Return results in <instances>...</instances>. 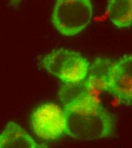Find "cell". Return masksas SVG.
Instances as JSON below:
<instances>
[{
    "mask_svg": "<svg viewBox=\"0 0 132 148\" xmlns=\"http://www.w3.org/2000/svg\"><path fill=\"white\" fill-rule=\"evenodd\" d=\"M66 121V134L88 141L108 137L112 119L103 105L62 86L59 93Z\"/></svg>",
    "mask_w": 132,
    "mask_h": 148,
    "instance_id": "cell-1",
    "label": "cell"
},
{
    "mask_svg": "<svg viewBox=\"0 0 132 148\" xmlns=\"http://www.w3.org/2000/svg\"><path fill=\"white\" fill-rule=\"evenodd\" d=\"M47 72L64 84H75L87 76L90 63L80 53L64 49L54 50L39 63Z\"/></svg>",
    "mask_w": 132,
    "mask_h": 148,
    "instance_id": "cell-2",
    "label": "cell"
},
{
    "mask_svg": "<svg viewBox=\"0 0 132 148\" xmlns=\"http://www.w3.org/2000/svg\"><path fill=\"white\" fill-rule=\"evenodd\" d=\"M91 0H57L51 22L64 36H74L90 23L93 16Z\"/></svg>",
    "mask_w": 132,
    "mask_h": 148,
    "instance_id": "cell-3",
    "label": "cell"
},
{
    "mask_svg": "<svg viewBox=\"0 0 132 148\" xmlns=\"http://www.w3.org/2000/svg\"><path fill=\"white\" fill-rule=\"evenodd\" d=\"M30 123L33 132L44 140H57L66 134L64 111L54 103L38 106L31 114Z\"/></svg>",
    "mask_w": 132,
    "mask_h": 148,
    "instance_id": "cell-4",
    "label": "cell"
},
{
    "mask_svg": "<svg viewBox=\"0 0 132 148\" xmlns=\"http://www.w3.org/2000/svg\"><path fill=\"white\" fill-rule=\"evenodd\" d=\"M113 61L104 58H97L90 66L85 77L75 84H68L75 92L84 95L101 104L100 96L108 93L110 72Z\"/></svg>",
    "mask_w": 132,
    "mask_h": 148,
    "instance_id": "cell-5",
    "label": "cell"
},
{
    "mask_svg": "<svg viewBox=\"0 0 132 148\" xmlns=\"http://www.w3.org/2000/svg\"><path fill=\"white\" fill-rule=\"evenodd\" d=\"M108 93L125 106L131 107L132 102V56L125 55L113 62Z\"/></svg>",
    "mask_w": 132,
    "mask_h": 148,
    "instance_id": "cell-6",
    "label": "cell"
},
{
    "mask_svg": "<svg viewBox=\"0 0 132 148\" xmlns=\"http://www.w3.org/2000/svg\"><path fill=\"white\" fill-rule=\"evenodd\" d=\"M46 148L35 142L33 138L17 124L10 121L0 134V148Z\"/></svg>",
    "mask_w": 132,
    "mask_h": 148,
    "instance_id": "cell-7",
    "label": "cell"
},
{
    "mask_svg": "<svg viewBox=\"0 0 132 148\" xmlns=\"http://www.w3.org/2000/svg\"><path fill=\"white\" fill-rule=\"evenodd\" d=\"M108 13L109 19L118 28L132 25V0H109Z\"/></svg>",
    "mask_w": 132,
    "mask_h": 148,
    "instance_id": "cell-8",
    "label": "cell"
},
{
    "mask_svg": "<svg viewBox=\"0 0 132 148\" xmlns=\"http://www.w3.org/2000/svg\"><path fill=\"white\" fill-rule=\"evenodd\" d=\"M22 0H10L9 5L11 6L16 7L18 6Z\"/></svg>",
    "mask_w": 132,
    "mask_h": 148,
    "instance_id": "cell-9",
    "label": "cell"
}]
</instances>
